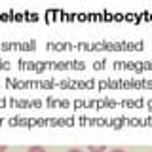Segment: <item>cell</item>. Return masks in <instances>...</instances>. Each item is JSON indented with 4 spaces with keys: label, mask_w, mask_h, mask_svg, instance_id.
Listing matches in <instances>:
<instances>
[{
    "label": "cell",
    "mask_w": 152,
    "mask_h": 152,
    "mask_svg": "<svg viewBox=\"0 0 152 152\" xmlns=\"http://www.w3.org/2000/svg\"><path fill=\"white\" fill-rule=\"evenodd\" d=\"M27 152H48V150L44 148V146H31Z\"/></svg>",
    "instance_id": "cell-1"
},
{
    "label": "cell",
    "mask_w": 152,
    "mask_h": 152,
    "mask_svg": "<svg viewBox=\"0 0 152 152\" xmlns=\"http://www.w3.org/2000/svg\"><path fill=\"white\" fill-rule=\"evenodd\" d=\"M112 152H126V150H124V148H114Z\"/></svg>",
    "instance_id": "cell-4"
},
{
    "label": "cell",
    "mask_w": 152,
    "mask_h": 152,
    "mask_svg": "<svg viewBox=\"0 0 152 152\" xmlns=\"http://www.w3.org/2000/svg\"><path fill=\"white\" fill-rule=\"evenodd\" d=\"M89 150H91V152H104L107 148H104V146H101V145H99V146H91V145H89Z\"/></svg>",
    "instance_id": "cell-2"
},
{
    "label": "cell",
    "mask_w": 152,
    "mask_h": 152,
    "mask_svg": "<svg viewBox=\"0 0 152 152\" xmlns=\"http://www.w3.org/2000/svg\"><path fill=\"white\" fill-rule=\"evenodd\" d=\"M66 152H82L80 148H70V150H66Z\"/></svg>",
    "instance_id": "cell-3"
}]
</instances>
